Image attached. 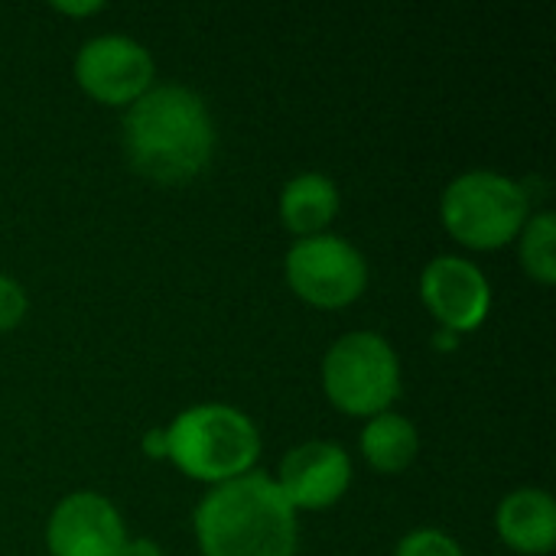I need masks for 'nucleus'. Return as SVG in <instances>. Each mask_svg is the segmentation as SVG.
I'll return each instance as SVG.
<instances>
[{
  "label": "nucleus",
  "mask_w": 556,
  "mask_h": 556,
  "mask_svg": "<svg viewBox=\"0 0 556 556\" xmlns=\"http://www.w3.org/2000/svg\"><path fill=\"white\" fill-rule=\"evenodd\" d=\"M212 143V114L192 88H150L124 114L127 160L156 182L176 186L199 176L208 166Z\"/></svg>",
  "instance_id": "nucleus-1"
},
{
  "label": "nucleus",
  "mask_w": 556,
  "mask_h": 556,
  "mask_svg": "<svg viewBox=\"0 0 556 556\" xmlns=\"http://www.w3.org/2000/svg\"><path fill=\"white\" fill-rule=\"evenodd\" d=\"M205 556H293L296 518L274 479L244 472L218 482L195 508Z\"/></svg>",
  "instance_id": "nucleus-2"
},
{
  "label": "nucleus",
  "mask_w": 556,
  "mask_h": 556,
  "mask_svg": "<svg viewBox=\"0 0 556 556\" xmlns=\"http://www.w3.org/2000/svg\"><path fill=\"white\" fill-rule=\"evenodd\" d=\"M166 440L176 466L205 482L244 476L261 453L257 427L228 404H199L182 410L166 430Z\"/></svg>",
  "instance_id": "nucleus-3"
},
{
  "label": "nucleus",
  "mask_w": 556,
  "mask_h": 556,
  "mask_svg": "<svg viewBox=\"0 0 556 556\" xmlns=\"http://www.w3.org/2000/svg\"><path fill=\"white\" fill-rule=\"evenodd\" d=\"M446 228L472 248H498L511 241L528 218L521 186L492 169H472L453 179L443 192Z\"/></svg>",
  "instance_id": "nucleus-4"
},
{
  "label": "nucleus",
  "mask_w": 556,
  "mask_h": 556,
  "mask_svg": "<svg viewBox=\"0 0 556 556\" xmlns=\"http://www.w3.org/2000/svg\"><path fill=\"white\" fill-rule=\"evenodd\" d=\"M323 384L342 410L381 414L401 388L397 355L378 332H349L326 352Z\"/></svg>",
  "instance_id": "nucleus-5"
},
{
  "label": "nucleus",
  "mask_w": 556,
  "mask_h": 556,
  "mask_svg": "<svg viewBox=\"0 0 556 556\" xmlns=\"http://www.w3.org/2000/svg\"><path fill=\"white\" fill-rule=\"evenodd\" d=\"M287 280L316 306H345L365 290L368 264L349 241L336 235H313L290 248Z\"/></svg>",
  "instance_id": "nucleus-6"
},
{
  "label": "nucleus",
  "mask_w": 556,
  "mask_h": 556,
  "mask_svg": "<svg viewBox=\"0 0 556 556\" xmlns=\"http://www.w3.org/2000/svg\"><path fill=\"white\" fill-rule=\"evenodd\" d=\"M75 75L81 88L94 94L98 101L127 104V101H137L150 88L153 59L137 39L104 33V36L88 39L78 49Z\"/></svg>",
  "instance_id": "nucleus-7"
},
{
  "label": "nucleus",
  "mask_w": 556,
  "mask_h": 556,
  "mask_svg": "<svg viewBox=\"0 0 556 556\" xmlns=\"http://www.w3.org/2000/svg\"><path fill=\"white\" fill-rule=\"evenodd\" d=\"M46 541L52 556H121L127 534L117 508L104 495L75 492L55 505Z\"/></svg>",
  "instance_id": "nucleus-8"
},
{
  "label": "nucleus",
  "mask_w": 556,
  "mask_h": 556,
  "mask_svg": "<svg viewBox=\"0 0 556 556\" xmlns=\"http://www.w3.org/2000/svg\"><path fill=\"white\" fill-rule=\"evenodd\" d=\"M424 300L446 329L466 332L485 319L492 290L485 274L472 261L443 254L424 270Z\"/></svg>",
  "instance_id": "nucleus-9"
},
{
  "label": "nucleus",
  "mask_w": 556,
  "mask_h": 556,
  "mask_svg": "<svg viewBox=\"0 0 556 556\" xmlns=\"http://www.w3.org/2000/svg\"><path fill=\"white\" fill-rule=\"evenodd\" d=\"M349 453L336 443L309 440L283 456L277 489L293 508H326L349 489Z\"/></svg>",
  "instance_id": "nucleus-10"
},
{
  "label": "nucleus",
  "mask_w": 556,
  "mask_h": 556,
  "mask_svg": "<svg viewBox=\"0 0 556 556\" xmlns=\"http://www.w3.org/2000/svg\"><path fill=\"white\" fill-rule=\"evenodd\" d=\"M498 534L521 554H547L556 541V505L541 489H518L498 505Z\"/></svg>",
  "instance_id": "nucleus-11"
},
{
  "label": "nucleus",
  "mask_w": 556,
  "mask_h": 556,
  "mask_svg": "<svg viewBox=\"0 0 556 556\" xmlns=\"http://www.w3.org/2000/svg\"><path fill=\"white\" fill-rule=\"evenodd\" d=\"M339 208V192L336 182L323 173H300L287 182L280 195V215L290 231L313 238L323 231Z\"/></svg>",
  "instance_id": "nucleus-12"
},
{
  "label": "nucleus",
  "mask_w": 556,
  "mask_h": 556,
  "mask_svg": "<svg viewBox=\"0 0 556 556\" xmlns=\"http://www.w3.org/2000/svg\"><path fill=\"white\" fill-rule=\"evenodd\" d=\"M417 430L407 417L381 410L368 420L365 433H362V453L365 459L381 469V472H401L410 466V459L417 456Z\"/></svg>",
  "instance_id": "nucleus-13"
},
{
  "label": "nucleus",
  "mask_w": 556,
  "mask_h": 556,
  "mask_svg": "<svg viewBox=\"0 0 556 556\" xmlns=\"http://www.w3.org/2000/svg\"><path fill=\"white\" fill-rule=\"evenodd\" d=\"M554 235L556 222L551 212L534 215V218L525 225V235H521V261H525L528 274L538 277L541 283H554L556 277Z\"/></svg>",
  "instance_id": "nucleus-14"
},
{
  "label": "nucleus",
  "mask_w": 556,
  "mask_h": 556,
  "mask_svg": "<svg viewBox=\"0 0 556 556\" xmlns=\"http://www.w3.org/2000/svg\"><path fill=\"white\" fill-rule=\"evenodd\" d=\"M394 556H463V551L443 531H414L401 541Z\"/></svg>",
  "instance_id": "nucleus-15"
},
{
  "label": "nucleus",
  "mask_w": 556,
  "mask_h": 556,
  "mask_svg": "<svg viewBox=\"0 0 556 556\" xmlns=\"http://www.w3.org/2000/svg\"><path fill=\"white\" fill-rule=\"evenodd\" d=\"M23 313H26V293H23V287L13 277L0 274V332L10 329V326H16L23 319Z\"/></svg>",
  "instance_id": "nucleus-16"
},
{
  "label": "nucleus",
  "mask_w": 556,
  "mask_h": 556,
  "mask_svg": "<svg viewBox=\"0 0 556 556\" xmlns=\"http://www.w3.org/2000/svg\"><path fill=\"white\" fill-rule=\"evenodd\" d=\"M143 453H147V456H169L166 430H150V433L143 437Z\"/></svg>",
  "instance_id": "nucleus-17"
},
{
  "label": "nucleus",
  "mask_w": 556,
  "mask_h": 556,
  "mask_svg": "<svg viewBox=\"0 0 556 556\" xmlns=\"http://www.w3.org/2000/svg\"><path fill=\"white\" fill-rule=\"evenodd\" d=\"M121 556H163V551L156 547V541L137 538V541H127V544H124V554Z\"/></svg>",
  "instance_id": "nucleus-18"
},
{
  "label": "nucleus",
  "mask_w": 556,
  "mask_h": 556,
  "mask_svg": "<svg viewBox=\"0 0 556 556\" xmlns=\"http://www.w3.org/2000/svg\"><path fill=\"white\" fill-rule=\"evenodd\" d=\"M52 7H55V10H62V13H94V10H101V3H98V0H88V3H68V0H55Z\"/></svg>",
  "instance_id": "nucleus-19"
},
{
  "label": "nucleus",
  "mask_w": 556,
  "mask_h": 556,
  "mask_svg": "<svg viewBox=\"0 0 556 556\" xmlns=\"http://www.w3.org/2000/svg\"><path fill=\"white\" fill-rule=\"evenodd\" d=\"M437 345H440V349H450V345H456V332H453V329H443V332L437 336Z\"/></svg>",
  "instance_id": "nucleus-20"
}]
</instances>
